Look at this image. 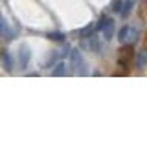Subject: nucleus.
Listing matches in <instances>:
<instances>
[{"label":"nucleus","mask_w":147,"mask_h":147,"mask_svg":"<svg viewBox=\"0 0 147 147\" xmlns=\"http://www.w3.org/2000/svg\"><path fill=\"white\" fill-rule=\"evenodd\" d=\"M145 57H147V53H145V50H142V52H140V53H138V55H136V63H134V64H136V68H140V70H142V68H144V66H145V61H147V59H145Z\"/></svg>","instance_id":"obj_10"},{"label":"nucleus","mask_w":147,"mask_h":147,"mask_svg":"<svg viewBox=\"0 0 147 147\" xmlns=\"http://www.w3.org/2000/svg\"><path fill=\"white\" fill-rule=\"evenodd\" d=\"M0 63H2V66L6 68L7 72L13 70V59H11V55H9L7 50H2V52H0Z\"/></svg>","instance_id":"obj_6"},{"label":"nucleus","mask_w":147,"mask_h":147,"mask_svg":"<svg viewBox=\"0 0 147 147\" xmlns=\"http://www.w3.org/2000/svg\"><path fill=\"white\" fill-rule=\"evenodd\" d=\"M123 6V0H114L112 4H110V9H112L114 13H119V9Z\"/></svg>","instance_id":"obj_11"},{"label":"nucleus","mask_w":147,"mask_h":147,"mask_svg":"<svg viewBox=\"0 0 147 147\" xmlns=\"http://www.w3.org/2000/svg\"><path fill=\"white\" fill-rule=\"evenodd\" d=\"M134 2H136V0H125V2H123L121 9H119L121 18H129V17H131V11H132V7H134Z\"/></svg>","instance_id":"obj_7"},{"label":"nucleus","mask_w":147,"mask_h":147,"mask_svg":"<svg viewBox=\"0 0 147 147\" xmlns=\"http://www.w3.org/2000/svg\"><path fill=\"white\" fill-rule=\"evenodd\" d=\"M119 59H118V63H119V66H121V70L123 72H129V68H131V64H132V59H134V50H132V44H125V46H121L119 48Z\"/></svg>","instance_id":"obj_1"},{"label":"nucleus","mask_w":147,"mask_h":147,"mask_svg":"<svg viewBox=\"0 0 147 147\" xmlns=\"http://www.w3.org/2000/svg\"><path fill=\"white\" fill-rule=\"evenodd\" d=\"M46 37H48L50 40H53V42H64V40H66V35L63 33V31H50V33H46Z\"/></svg>","instance_id":"obj_8"},{"label":"nucleus","mask_w":147,"mask_h":147,"mask_svg":"<svg viewBox=\"0 0 147 147\" xmlns=\"http://www.w3.org/2000/svg\"><path fill=\"white\" fill-rule=\"evenodd\" d=\"M30 59H31L30 48H28L26 44H22L20 48H18V66H20L22 70H26V68H28V63H30Z\"/></svg>","instance_id":"obj_5"},{"label":"nucleus","mask_w":147,"mask_h":147,"mask_svg":"<svg viewBox=\"0 0 147 147\" xmlns=\"http://www.w3.org/2000/svg\"><path fill=\"white\" fill-rule=\"evenodd\" d=\"M53 76H64V63H59L53 68Z\"/></svg>","instance_id":"obj_12"},{"label":"nucleus","mask_w":147,"mask_h":147,"mask_svg":"<svg viewBox=\"0 0 147 147\" xmlns=\"http://www.w3.org/2000/svg\"><path fill=\"white\" fill-rule=\"evenodd\" d=\"M70 63H72V70L81 74V76H86V64L83 61L79 50H72L70 52Z\"/></svg>","instance_id":"obj_4"},{"label":"nucleus","mask_w":147,"mask_h":147,"mask_svg":"<svg viewBox=\"0 0 147 147\" xmlns=\"http://www.w3.org/2000/svg\"><path fill=\"white\" fill-rule=\"evenodd\" d=\"M96 33V26L94 24H88V26H85L83 30L79 31V35H81V39H86V37H92Z\"/></svg>","instance_id":"obj_9"},{"label":"nucleus","mask_w":147,"mask_h":147,"mask_svg":"<svg viewBox=\"0 0 147 147\" xmlns=\"http://www.w3.org/2000/svg\"><path fill=\"white\" fill-rule=\"evenodd\" d=\"M94 26H96V31H103L105 39H110L114 35V20L107 15H101L98 24H94Z\"/></svg>","instance_id":"obj_3"},{"label":"nucleus","mask_w":147,"mask_h":147,"mask_svg":"<svg viewBox=\"0 0 147 147\" xmlns=\"http://www.w3.org/2000/svg\"><path fill=\"white\" fill-rule=\"evenodd\" d=\"M138 37H140V31L136 30V28L132 26H123L121 30L118 31V40L123 44H132L138 40Z\"/></svg>","instance_id":"obj_2"}]
</instances>
